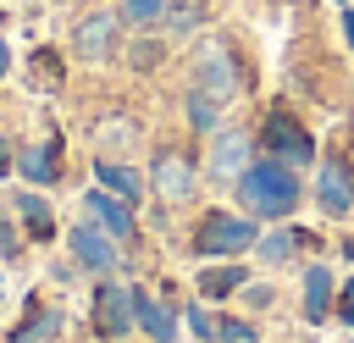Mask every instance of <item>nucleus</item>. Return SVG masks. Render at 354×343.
I'll use <instances>...</instances> for the list:
<instances>
[{
	"instance_id": "obj_17",
	"label": "nucleus",
	"mask_w": 354,
	"mask_h": 343,
	"mask_svg": "<svg viewBox=\"0 0 354 343\" xmlns=\"http://www.w3.org/2000/svg\"><path fill=\"white\" fill-rule=\"evenodd\" d=\"M299 249H321V232L293 227V221H271V232H260V243H254V254H260L266 266H282V260H293Z\"/></svg>"
},
{
	"instance_id": "obj_19",
	"label": "nucleus",
	"mask_w": 354,
	"mask_h": 343,
	"mask_svg": "<svg viewBox=\"0 0 354 343\" xmlns=\"http://www.w3.org/2000/svg\"><path fill=\"white\" fill-rule=\"evenodd\" d=\"M11 216L22 221V232H28L33 243H50V238H55V210H50L44 188H28V183H22V194L11 199Z\"/></svg>"
},
{
	"instance_id": "obj_12",
	"label": "nucleus",
	"mask_w": 354,
	"mask_h": 343,
	"mask_svg": "<svg viewBox=\"0 0 354 343\" xmlns=\"http://www.w3.org/2000/svg\"><path fill=\"white\" fill-rule=\"evenodd\" d=\"M61 337H66V310L61 304H44L39 293L22 299V315L6 332V343H61Z\"/></svg>"
},
{
	"instance_id": "obj_10",
	"label": "nucleus",
	"mask_w": 354,
	"mask_h": 343,
	"mask_svg": "<svg viewBox=\"0 0 354 343\" xmlns=\"http://www.w3.org/2000/svg\"><path fill=\"white\" fill-rule=\"evenodd\" d=\"M66 254H72V266H83L88 277H116V271H122V243H116L94 216H83V221L66 227Z\"/></svg>"
},
{
	"instance_id": "obj_33",
	"label": "nucleus",
	"mask_w": 354,
	"mask_h": 343,
	"mask_svg": "<svg viewBox=\"0 0 354 343\" xmlns=\"http://www.w3.org/2000/svg\"><path fill=\"white\" fill-rule=\"evenodd\" d=\"M343 343H354V337H343Z\"/></svg>"
},
{
	"instance_id": "obj_9",
	"label": "nucleus",
	"mask_w": 354,
	"mask_h": 343,
	"mask_svg": "<svg viewBox=\"0 0 354 343\" xmlns=\"http://www.w3.org/2000/svg\"><path fill=\"white\" fill-rule=\"evenodd\" d=\"M254 155H260L254 127H243V122H221V127L210 133V149H205V177H216V183H238L243 166H249Z\"/></svg>"
},
{
	"instance_id": "obj_21",
	"label": "nucleus",
	"mask_w": 354,
	"mask_h": 343,
	"mask_svg": "<svg viewBox=\"0 0 354 343\" xmlns=\"http://www.w3.org/2000/svg\"><path fill=\"white\" fill-rule=\"evenodd\" d=\"M122 61L144 77V72H155L160 61H166V33H155V28H138L127 44H122Z\"/></svg>"
},
{
	"instance_id": "obj_26",
	"label": "nucleus",
	"mask_w": 354,
	"mask_h": 343,
	"mask_svg": "<svg viewBox=\"0 0 354 343\" xmlns=\"http://www.w3.org/2000/svg\"><path fill=\"white\" fill-rule=\"evenodd\" d=\"M332 321L354 332V277H343V282H337V304H332Z\"/></svg>"
},
{
	"instance_id": "obj_30",
	"label": "nucleus",
	"mask_w": 354,
	"mask_h": 343,
	"mask_svg": "<svg viewBox=\"0 0 354 343\" xmlns=\"http://www.w3.org/2000/svg\"><path fill=\"white\" fill-rule=\"evenodd\" d=\"M243 293H249V310H266V304L277 299V288H271V282H249Z\"/></svg>"
},
{
	"instance_id": "obj_8",
	"label": "nucleus",
	"mask_w": 354,
	"mask_h": 343,
	"mask_svg": "<svg viewBox=\"0 0 354 343\" xmlns=\"http://www.w3.org/2000/svg\"><path fill=\"white\" fill-rule=\"evenodd\" d=\"M199 160L188 155V149H155V160H149V188H155V199L160 205H194L199 199Z\"/></svg>"
},
{
	"instance_id": "obj_16",
	"label": "nucleus",
	"mask_w": 354,
	"mask_h": 343,
	"mask_svg": "<svg viewBox=\"0 0 354 343\" xmlns=\"http://www.w3.org/2000/svg\"><path fill=\"white\" fill-rule=\"evenodd\" d=\"M243 288H249V266H243V260H210V266H199V277H194V293L210 299V304H227V299H238Z\"/></svg>"
},
{
	"instance_id": "obj_20",
	"label": "nucleus",
	"mask_w": 354,
	"mask_h": 343,
	"mask_svg": "<svg viewBox=\"0 0 354 343\" xmlns=\"http://www.w3.org/2000/svg\"><path fill=\"white\" fill-rule=\"evenodd\" d=\"M133 310H138V332L149 343H177V315L171 304H160L149 288H133Z\"/></svg>"
},
{
	"instance_id": "obj_5",
	"label": "nucleus",
	"mask_w": 354,
	"mask_h": 343,
	"mask_svg": "<svg viewBox=\"0 0 354 343\" xmlns=\"http://www.w3.org/2000/svg\"><path fill=\"white\" fill-rule=\"evenodd\" d=\"M88 326H94L100 343H122V337H133V326H138L133 288L116 282V277H100L94 293H88Z\"/></svg>"
},
{
	"instance_id": "obj_7",
	"label": "nucleus",
	"mask_w": 354,
	"mask_h": 343,
	"mask_svg": "<svg viewBox=\"0 0 354 343\" xmlns=\"http://www.w3.org/2000/svg\"><path fill=\"white\" fill-rule=\"evenodd\" d=\"M310 199L326 221H343L354 216V155L343 149H326V160H315V183H310Z\"/></svg>"
},
{
	"instance_id": "obj_29",
	"label": "nucleus",
	"mask_w": 354,
	"mask_h": 343,
	"mask_svg": "<svg viewBox=\"0 0 354 343\" xmlns=\"http://www.w3.org/2000/svg\"><path fill=\"white\" fill-rule=\"evenodd\" d=\"M337 33H343V50L354 55V0H348V6H337Z\"/></svg>"
},
{
	"instance_id": "obj_24",
	"label": "nucleus",
	"mask_w": 354,
	"mask_h": 343,
	"mask_svg": "<svg viewBox=\"0 0 354 343\" xmlns=\"http://www.w3.org/2000/svg\"><path fill=\"white\" fill-rule=\"evenodd\" d=\"M166 6L171 0H116V11H122V22L138 33V28H160V17H166Z\"/></svg>"
},
{
	"instance_id": "obj_3",
	"label": "nucleus",
	"mask_w": 354,
	"mask_h": 343,
	"mask_svg": "<svg viewBox=\"0 0 354 343\" xmlns=\"http://www.w3.org/2000/svg\"><path fill=\"white\" fill-rule=\"evenodd\" d=\"M188 89H199V94H210V100H221V105H232V100L249 89V66H243V55L232 50V39L205 33V39L194 44V83H188Z\"/></svg>"
},
{
	"instance_id": "obj_15",
	"label": "nucleus",
	"mask_w": 354,
	"mask_h": 343,
	"mask_svg": "<svg viewBox=\"0 0 354 343\" xmlns=\"http://www.w3.org/2000/svg\"><path fill=\"white\" fill-rule=\"evenodd\" d=\"M337 282H343V277L332 271V260H310V266H304V299H299V310H304L310 326H326V321H332Z\"/></svg>"
},
{
	"instance_id": "obj_6",
	"label": "nucleus",
	"mask_w": 354,
	"mask_h": 343,
	"mask_svg": "<svg viewBox=\"0 0 354 343\" xmlns=\"http://www.w3.org/2000/svg\"><path fill=\"white\" fill-rule=\"evenodd\" d=\"M127 33V22H122V11H88V17H77V28L66 33V50L77 55V61H88V66H105L111 55H122V39Z\"/></svg>"
},
{
	"instance_id": "obj_23",
	"label": "nucleus",
	"mask_w": 354,
	"mask_h": 343,
	"mask_svg": "<svg viewBox=\"0 0 354 343\" xmlns=\"http://www.w3.org/2000/svg\"><path fill=\"white\" fill-rule=\"evenodd\" d=\"M199 28H205V6L199 0H171L166 17H160V33L166 39H194Z\"/></svg>"
},
{
	"instance_id": "obj_1",
	"label": "nucleus",
	"mask_w": 354,
	"mask_h": 343,
	"mask_svg": "<svg viewBox=\"0 0 354 343\" xmlns=\"http://www.w3.org/2000/svg\"><path fill=\"white\" fill-rule=\"evenodd\" d=\"M232 205L254 221H293L304 205V177H299V166H288L277 155H254L243 166V177L232 183Z\"/></svg>"
},
{
	"instance_id": "obj_13",
	"label": "nucleus",
	"mask_w": 354,
	"mask_h": 343,
	"mask_svg": "<svg viewBox=\"0 0 354 343\" xmlns=\"http://www.w3.org/2000/svg\"><path fill=\"white\" fill-rule=\"evenodd\" d=\"M83 210H88V216H94V221H100L122 249H133V243H138V216H133V205H127L122 194H111V188H100V183H94V188L83 194Z\"/></svg>"
},
{
	"instance_id": "obj_18",
	"label": "nucleus",
	"mask_w": 354,
	"mask_h": 343,
	"mask_svg": "<svg viewBox=\"0 0 354 343\" xmlns=\"http://www.w3.org/2000/svg\"><path fill=\"white\" fill-rule=\"evenodd\" d=\"M94 183L122 194L127 205H144V194H149V177H138V166H127L122 155H94Z\"/></svg>"
},
{
	"instance_id": "obj_25",
	"label": "nucleus",
	"mask_w": 354,
	"mask_h": 343,
	"mask_svg": "<svg viewBox=\"0 0 354 343\" xmlns=\"http://www.w3.org/2000/svg\"><path fill=\"white\" fill-rule=\"evenodd\" d=\"M33 72H39V89H61V55L55 50H33Z\"/></svg>"
},
{
	"instance_id": "obj_11",
	"label": "nucleus",
	"mask_w": 354,
	"mask_h": 343,
	"mask_svg": "<svg viewBox=\"0 0 354 343\" xmlns=\"http://www.w3.org/2000/svg\"><path fill=\"white\" fill-rule=\"evenodd\" d=\"M17 177H22L28 188H55V183L66 177V133L50 127L44 138L17 144Z\"/></svg>"
},
{
	"instance_id": "obj_2",
	"label": "nucleus",
	"mask_w": 354,
	"mask_h": 343,
	"mask_svg": "<svg viewBox=\"0 0 354 343\" xmlns=\"http://www.w3.org/2000/svg\"><path fill=\"white\" fill-rule=\"evenodd\" d=\"M260 227H266V221H254V216H243V210L210 205V210H199V221H194V232H188V254H194V260H243V254H254Z\"/></svg>"
},
{
	"instance_id": "obj_14",
	"label": "nucleus",
	"mask_w": 354,
	"mask_h": 343,
	"mask_svg": "<svg viewBox=\"0 0 354 343\" xmlns=\"http://www.w3.org/2000/svg\"><path fill=\"white\" fill-rule=\"evenodd\" d=\"M183 321H188V332H194L199 343H260L254 321H243V315H216V310H205L199 299L183 304Z\"/></svg>"
},
{
	"instance_id": "obj_28",
	"label": "nucleus",
	"mask_w": 354,
	"mask_h": 343,
	"mask_svg": "<svg viewBox=\"0 0 354 343\" xmlns=\"http://www.w3.org/2000/svg\"><path fill=\"white\" fill-rule=\"evenodd\" d=\"M17 254H22V238L11 221H0V260H17Z\"/></svg>"
},
{
	"instance_id": "obj_22",
	"label": "nucleus",
	"mask_w": 354,
	"mask_h": 343,
	"mask_svg": "<svg viewBox=\"0 0 354 343\" xmlns=\"http://www.w3.org/2000/svg\"><path fill=\"white\" fill-rule=\"evenodd\" d=\"M221 100H210V94H199V89H188L183 94V127L194 133V138H210L216 127H221Z\"/></svg>"
},
{
	"instance_id": "obj_4",
	"label": "nucleus",
	"mask_w": 354,
	"mask_h": 343,
	"mask_svg": "<svg viewBox=\"0 0 354 343\" xmlns=\"http://www.w3.org/2000/svg\"><path fill=\"white\" fill-rule=\"evenodd\" d=\"M254 144H260V155H277V160H288V166H315V133L299 122V111L288 105V100H271L266 105V116H260V127H254Z\"/></svg>"
},
{
	"instance_id": "obj_32",
	"label": "nucleus",
	"mask_w": 354,
	"mask_h": 343,
	"mask_svg": "<svg viewBox=\"0 0 354 343\" xmlns=\"http://www.w3.org/2000/svg\"><path fill=\"white\" fill-rule=\"evenodd\" d=\"M332 6H348V0H332Z\"/></svg>"
},
{
	"instance_id": "obj_31",
	"label": "nucleus",
	"mask_w": 354,
	"mask_h": 343,
	"mask_svg": "<svg viewBox=\"0 0 354 343\" xmlns=\"http://www.w3.org/2000/svg\"><path fill=\"white\" fill-rule=\"evenodd\" d=\"M6 72H11V44H6V33H0V83H6Z\"/></svg>"
},
{
	"instance_id": "obj_27",
	"label": "nucleus",
	"mask_w": 354,
	"mask_h": 343,
	"mask_svg": "<svg viewBox=\"0 0 354 343\" xmlns=\"http://www.w3.org/2000/svg\"><path fill=\"white\" fill-rule=\"evenodd\" d=\"M6 177H17V144H11V133L0 127V183Z\"/></svg>"
}]
</instances>
